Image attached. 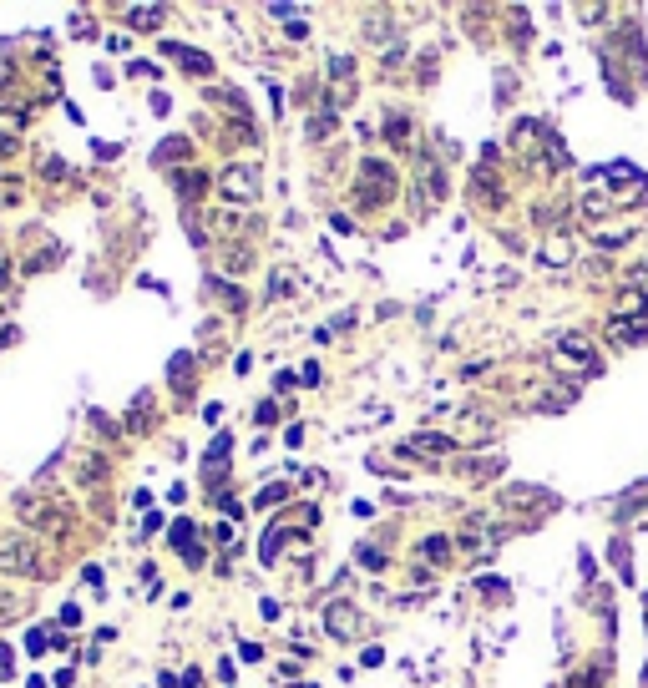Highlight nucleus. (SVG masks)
Returning <instances> with one entry per match:
<instances>
[{
    "mask_svg": "<svg viewBox=\"0 0 648 688\" xmlns=\"http://www.w3.org/2000/svg\"><path fill=\"white\" fill-rule=\"evenodd\" d=\"M390 193H395V172H390L380 157H365V162H360V193H355V203H360V208H380Z\"/></svg>",
    "mask_w": 648,
    "mask_h": 688,
    "instance_id": "f257e3e1",
    "label": "nucleus"
},
{
    "mask_svg": "<svg viewBox=\"0 0 648 688\" xmlns=\"http://www.w3.org/2000/svg\"><path fill=\"white\" fill-rule=\"evenodd\" d=\"M259 183H264V172L254 162H233V167H223V178H218L223 198H233V203H249L259 193Z\"/></svg>",
    "mask_w": 648,
    "mask_h": 688,
    "instance_id": "f03ea898",
    "label": "nucleus"
},
{
    "mask_svg": "<svg viewBox=\"0 0 648 688\" xmlns=\"http://www.w3.org/2000/svg\"><path fill=\"white\" fill-rule=\"evenodd\" d=\"M502 537H507V527L492 522V516H471V522L461 527V547H466V552H482V557H492Z\"/></svg>",
    "mask_w": 648,
    "mask_h": 688,
    "instance_id": "7ed1b4c3",
    "label": "nucleus"
},
{
    "mask_svg": "<svg viewBox=\"0 0 648 688\" xmlns=\"http://www.w3.org/2000/svg\"><path fill=\"white\" fill-rule=\"evenodd\" d=\"M324 627H329L334 638H355V633H360V612L349 607V602H329V607H324Z\"/></svg>",
    "mask_w": 648,
    "mask_h": 688,
    "instance_id": "20e7f679",
    "label": "nucleus"
},
{
    "mask_svg": "<svg viewBox=\"0 0 648 688\" xmlns=\"http://www.w3.org/2000/svg\"><path fill=\"white\" fill-rule=\"evenodd\" d=\"M0 567H6V572H41V562H36V547H31V542H11L6 552H0Z\"/></svg>",
    "mask_w": 648,
    "mask_h": 688,
    "instance_id": "39448f33",
    "label": "nucleus"
},
{
    "mask_svg": "<svg viewBox=\"0 0 648 688\" xmlns=\"http://www.w3.org/2000/svg\"><path fill=\"white\" fill-rule=\"evenodd\" d=\"M441 193H446V188H441V162H436V157H421V203L436 208Z\"/></svg>",
    "mask_w": 648,
    "mask_h": 688,
    "instance_id": "423d86ee",
    "label": "nucleus"
},
{
    "mask_svg": "<svg viewBox=\"0 0 648 688\" xmlns=\"http://www.w3.org/2000/svg\"><path fill=\"white\" fill-rule=\"evenodd\" d=\"M608 339H613V344H643V339H648V319H633V324H628V319H613V324H608Z\"/></svg>",
    "mask_w": 648,
    "mask_h": 688,
    "instance_id": "0eeeda50",
    "label": "nucleus"
},
{
    "mask_svg": "<svg viewBox=\"0 0 648 688\" xmlns=\"http://www.w3.org/2000/svg\"><path fill=\"white\" fill-rule=\"evenodd\" d=\"M502 501H507V506H532V501H547V506H552L557 496H552V491H542V486H507V491H502Z\"/></svg>",
    "mask_w": 648,
    "mask_h": 688,
    "instance_id": "6e6552de",
    "label": "nucleus"
},
{
    "mask_svg": "<svg viewBox=\"0 0 648 688\" xmlns=\"http://www.w3.org/2000/svg\"><path fill=\"white\" fill-rule=\"evenodd\" d=\"M167 56H178V61H183L193 76H208V71H213V61H208L203 51H193V46H178V41H172V46H167Z\"/></svg>",
    "mask_w": 648,
    "mask_h": 688,
    "instance_id": "1a4fd4ad",
    "label": "nucleus"
},
{
    "mask_svg": "<svg viewBox=\"0 0 648 688\" xmlns=\"http://www.w3.org/2000/svg\"><path fill=\"white\" fill-rule=\"evenodd\" d=\"M557 350L572 355V360H587V365H593V344H587L582 334H562V339H557Z\"/></svg>",
    "mask_w": 648,
    "mask_h": 688,
    "instance_id": "9d476101",
    "label": "nucleus"
},
{
    "mask_svg": "<svg viewBox=\"0 0 648 688\" xmlns=\"http://www.w3.org/2000/svg\"><path fill=\"white\" fill-rule=\"evenodd\" d=\"M198 193H203V172H188V178L178 172V198H183V203H198Z\"/></svg>",
    "mask_w": 648,
    "mask_h": 688,
    "instance_id": "9b49d317",
    "label": "nucleus"
},
{
    "mask_svg": "<svg viewBox=\"0 0 648 688\" xmlns=\"http://www.w3.org/2000/svg\"><path fill=\"white\" fill-rule=\"evenodd\" d=\"M289 537H294V532H289V527H274V532H269V537H264V547H259V552H264V562H274V557H279V547H284V542H289Z\"/></svg>",
    "mask_w": 648,
    "mask_h": 688,
    "instance_id": "f8f14e48",
    "label": "nucleus"
},
{
    "mask_svg": "<svg viewBox=\"0 0 648 688\" xmlns=\"http://www.w3.org/2000/svg\"><path fill=\"white\" fill-rule=\"evenodd\" d=\"M329 127H334V106H324V111H319V117H314V122L304 127V137H309V142H319V137H324Z\"/></svg>",
    "mask_w": 648,
    "mask_h": 688,
    "instance_id": "ddd939ff",
    "label": "nucleus"
},
{
    "mask_svg": "<svg viewBox=\"0 0 648 688\" xmlns=\"http://www.w3.org/2000/svg\"><path fill=\"white\" fill-rule=\"evenodd\" d=\"M421 552H426L431 562H451V542H446V537H426V542H421Z\"/></svg>",
    "mask_w": 648,
    "mask_h": 688,
    "instance_id": "4468645a",
    "label": "nucleus"
},
{
    "mask_svg": "<svg viewBox=\"0 0 648 688\" xmlns=\"http://www.w3.org/2000/svg\"><path fill=\"white\" fill-rule=\"evenodd\" d=\"M213 294L228 304V309H244V294L239 289H233V283H223V278H213Z\"/></svg>",
    "mask_w": 648,
    "mask_h": 688,
    "instance_id": "2eb2a0df",
    "label": "nucleus"
},
{
    "mask_svg": "<svg viewBox=\"0 0 648 688\" xmlns=\"http://www.w3.org/2000/svg\"><path fill=\"white\" fill-rule=\"evenodd\" d=\"M132 21H137L142 31H152V26L162 21V6H137V11H132Z\"/></svg>",
    "mask_w": 648,
    "mask_h": 688,
    "instance_id": "dca6fc26",
    "label": "nucleus"
},
{
    "mask_svg": "<svg viewBox=\"0 0 648 688\" xmlns=\"http://www.w3.org/2000/svg\"><path fill=\"white\" fill-rule=\"evenodd\" d=\"M178 152L188 157V142H183V137H167V142H162V152H157V162H172Z\"/></svg>",
    "mask_w": 648,
    "mask_h": 688,
    "instance_id": "f3484780",
    "label": "nucleus"
},
{
    "mask_svg": "<svg viewBox=\"0 0 648 688\" xmlns=\"http://www.w3.org/2000/svg\"><path fill=\"white\" fill-rule=\"evenodd\" d=\"M603 683V668H582L577 678H572V688H598Z\"/></svg>",
    "mask_w": 648,
    "mask_h": 688,
    "instance_id": "a211bd4d",
    "label": "nucleus"
},
{
    "mask_svg": "<svg viewBox=\"0 0 648 688\" xmlns=\"http://www.w3.org/2000/svg\"><path fill=\"white\" fill-rule=\"evenodd\" d=\"M274 501H284V486H264V491H259V511L274 506Z\"/></svg>",
    "mask_w": 648,
    "mask_h": 688,
    "instance_id": "6ab92c4d",
    "label": "nucleus"
},
{
    "mask_svg": "<svg viewBox=\"0 0 648 688\" xmlns=\"http://www.w3.org/2000/svg\"><path fill=\"white\" fill-rule=\"evenodd\" d=\"M188 537H193V522H178V527H172V547H188Z\"/></svg>",
    "mask_w": 648,
    "mask_h": 688,
    "instance_id": "aec40b11",
    "label": "nucleus"
},
{
    "mask_svg": "<svg viewBox=\"0 0 648 688\" xmlns=\"http://www.w3.org/2000/svg\"><path fill=\"white\" fill-rule=\"evenodd\" d=\"M349 66H355L349 56H334V61H329V76H349Z\"/></svg>",
    "mask_w": 648,
    "mask_h": 688,
    "instance_id": "412c9836",
    "label": "nucleus"
},
{
    "mask_svg": "<svg viewBox=\"0 0 648 688\" xmlns=\"http://www.w3.org/2000/svg\"><path fill=\"white\" fill-rule=\"evenodd\" d=\"M228 445H233V440H228V435H218V440L208 445V461H218V455H228Z\"/></svg>",
    "mask_w": 648,
    "mask_h": 688,
    "instance_id": "4be33fe9",
    "label": "nucleus"
},
{
    "mask_svg": "<svg viewBox=\"0 0 648 688\" xmlns=\"http://www.w3.org/2000/svg\"><path fill=\"white\" fill-rule=\"evenodd\" d=\"M360 562H365V567H385V557H380L375 547H360Z\"/></svg>",
    "mask_w": 648,
    "mask_h": 688,
    "instance_id": "5701e85b",
    "label": "nucleus"
},
{
    "mask_svg": "<svg viewBox=\"0 0 648 688\" xmlns=\"http://www.w3.org/2000/svg\"><path fill=\"white\" fill-rule=\"evenodd\" d=\"M613 562H618V572H633V562H628V552H623V542L613 547Z\"/></svg>",
    "mask_w": 648,
    "mask_h": 688,
    "instance_id": "b1692460",
    "label": "nucleus"
},
{
    "mask_svg": "<svg viewBox=\"0 0 648 688\" xmlns=\"http://www.w3.org/2000/svg\"><path fill=\"white\" fill-rule=\"evenodd\" d=\"M628 501H648V481H638V486L628 491Z\"/></svg>",
    "mask_w": 648,
    "mask_h": 688,
    "instance_id": "393cba45",
    "label": "nucleus"
},
{
    "mask_svg": "<svg viewBox=\"0 0 648 688\" xmlns=\"http://www.w3.org/2000/svg\"><path fill=\"white\" fill-rule=\"evenodd\" d=\"M6 152H16V137H6V132H0V157H6Z\"/></svg>",
    "mask_w": 648,
    "mask_h": 688,
    "instance_id": "a878e982",
    "label": "nucleus"
},
{
    "mask_svg": "<svg viewBox=\"0 0 648 688\" xmlns=\"http://www.w3.org/2000/svg\"><path fill=\"white\" fill-rule=\"evenodd\" d=\"M26 688H41V683H26Z\"/></svg>",
    "mask_w": 648,
    "mask_h": 688,
    "instance_id": "bb28decb",
    "label": "nucleus"
}]
</instances>
